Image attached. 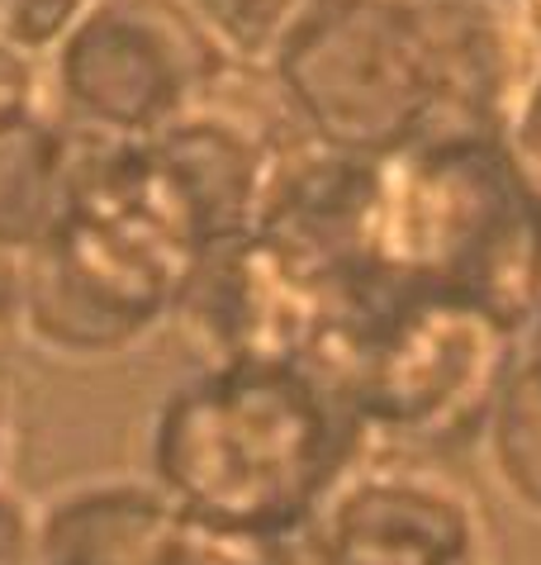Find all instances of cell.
<instances>
[{
  "label": "cell",
  "mask_w": 541,
  "mask_h": 565,
  "mask_svg": "<svg viewBox=\"0 0 541 565\" xmlns=\"http://www.w3.org/2000/svg\"><path fill=\"white\" fill-rule=\"evenodd\" d=\"M371 443L323 356H200L148 418L162 490L204 523L252 542H295Z\"/></svg>",
  "instance_id": "1"
},
{
  "label": "cell",
  "mask_w": 541,
  "mask_h": 565,
  "mask_svg": "<svg viewBox=\"0 0 541 565\" xmlns=\"http://www.w3.org/2000/svg\"><path fill=\"white\" fill-rule=\"evenodd\" d=\"M485 10L447 0H332L262 72L305 143L390 162L452 129H489L499 49Z\"/></svg>",
  "instance_id": "2"
},
{
  "label": "cell",
  "mask_w": 541,
  "mask_h": 565,
  "mask_svg": "<svg viewBox=\"0 0 541 565\" xmlns=\"http://www.w3.org/2000/svg\"><path fill=\"white\" fill-rule=\"evenodd\" d=\"M528 328L452 286L375 280L323 356L342 375L371 451L427 457L480 443Z\"/></svg>",
  "instance_id": "3"
},
{
  "label": "cell",
  "mask_w": 541,
  "mask_h": 565,
  "mask_svg": "<svg viewBox=\"0 0 541 565\" xmlns=\"http://www.w3.org/2000/svg\"><path fill=\"white\" fill-rule=\"evenodd\" d=\"M233 62L185 0H86L43 57L53 115L76 134L142 143L214 105Z\"/></svg>",
  "instance_id": "4"
},
{
  "label": "cell",
  "mask_w": 541,
  "mask_h": 565,
  "mask_svg": "<svg viewBox=\"0 0 541 565\" xmlns=\"http://www.w3.org/2000/svg\"><path fill=\"white\" fill-rule=\"evenodd\" d=\"M290 546L299 565H503L470 484L394 451H365Z\"/></svg>",
  "instance_id": "5"
},
{
  "label": "cell",
  "mask_w": 541,
  "mask_h": 565,
  "mask_svg": "<svg viewBox=\"0 0 541 565\" xmlns=\"http://www.w3.org/2000/svg\"><path fill=\"white\" fill-rule=\"evenodd\" d=\"M39 565H295V546L204 523L152 476H86L39 504Z\"/></svg>",
  "instance_id": "6"
},
{
  "label": "cell",
  "mask_w": 541,
  "mask_h": 565,
  "mask_svg": "<svg viewBox=\"0 0 541 565\" xmlns=\"http://www.w3.org/2000/svg\"><path fill=\"white\" fill-rule=\"evenodd\" d=\"M76 129L53 105L0 129V253L24 257L53 233L72 191Z\"/></svg>",
  "instance_id": "7"
},
{
  "label": "cell",
  "mask_w": 541,
  "mask_h": 565,
  "mask_svg": "<svg viewBox=\"0 0 541 565\" xmlns=\"http://www.w3.org/2000/svg\"><path fill=\"white\" fill-rule=\"evenodd\" d=\"M480 457L495 490L541 523V348L522 342L480 428Z\"/></svg>",
  "instance_id": "8"
},
{
  "label": "cell",
  "mask_w": 541,
  "mask_h": 565,
  "mask_svg": "<svg viewBox=\"0 0 541 565\" xmlns=\"http://www.w3.org/2000/svg\"><path fill=\"white\" fill-rule=\"evenodd\" d=\"M224 57L243 72H266L332 0H185Z\"/></svg>",
  "instance_id": "9"
},
{
  "label": "cell",
  "mask_w": 541,
  "mask_h": 565,
  "mask_svg": "<svg viewBox=\"0 0 541 565\" xmlns=\"http://www.w3.org/2000/svg\"><path fill=\"white\" fill-rule=\"evenodd\" d=\"M43 105H47L43 62L20 53V49H10V43H0V129L39 115Z\"/></svg>",
  "instance_id": "10"
},
{
  "label": "cell",
  "mask_w": 541,
  "mask_h": 565,
  "mask_svg": "<svg viewBox=\"0 0 541 565\" xmlns=\"http://www.w3.org/2000/svg\"><path fill=\"white\" fill-rule=\"evenodd\" d=\"M0 565H39V504L0 484Z\"/></svg>",
  "instance_id": "11"
},
{
  "label": "cell",
  "mask_w": 541,
  "mask_h": 565,
  "mask_svg": "<svg viewBox=\"0 0 541 565\" xmlns=\"http://www.w3.org/2000/svg\"><path fill=\"white\" fill-rule=\"evenodd\" d=\"M14 443H20V414H14V390H10V381L0 375V484L10 480Z\"/></svg>",
  "instance_id": "12"
},
{
  "label": "cell",
  "mask_w": 541,
  "mask_h": 565,
  "mask_svg": "<svg viewBox=\"0 0 541 565\" xmlns=\"http://www.w3.org/2000/svg\"><path fill=\"white\" fill-rule=\"evenodd\" d=\"M447 6H470V10H495V6H508V0H447Z\"/></svg>",
  "instance_id": "13"
},
{
  "label": "cell",
  "mask_w": 541,
  "mask_h": 565,
  "mask_svg": "<svg viewBox=\"0 0 541 565\" xmlns=\"http://www.w3.org/2000/svg\"><path fill=\"white\" fill-rule=\"evenodd\" d=\"M295 565H299V561H295Z\"/></svg>",
  "instance_id": "14"
}]
</instances>
